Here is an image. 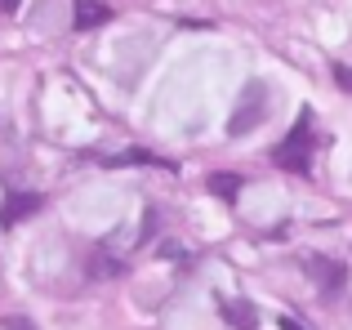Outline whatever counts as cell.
Returning <instances> with one entry per match:
<instances>
[{
  "label": "cell",
  "mask_w": 352,
  "mask_h": 330,
  "mask_svg": "<svg viewBox=\"0 0 352 330\" xmlns=\"http://www.w3.org/2000/svg\"><path fill=\"white\" fill-rule=\"evenodd\" d=\"M41 206H45L41 192H9L5 206H0V228H14V223H23V219H32Z\"/></svg>",
  "instance_id": "cell-4"
},
{
  "label": "cell",
  "mask_w": 352,
  "mask_h": 330,
  "mask_svg": "<svg viewBox=\"0 0 352 330\" xmlns=\"http://www.w3.org/2000/svg\"><path fill=\"white\" fill-rule=\"evenodd\" d=\"M281 330H308V326H303L299 317H281Z\"/></svg>",
  "instance_id": "cell-9"
},
{
  "label": "cell",
  "mask_w": 352,
  "mask_h": 330,
  "mask_svg": "<svg viewBox=\"0 0 352 330\" xmlns=\"http://www.w3.org/2000/svg\"><path fill=\"white\" fill-rule=\"evenodd\" d=\"M272 161L281 165V170L308 174V165H312V116H308V112H303V116H299V125H294V130L285 134L281 143H276Z\"/></svg>",
  "instance_id": "cell-1"
},
{
  "label": "cell",
  "mask_w": 352,
  "mask_h": 330,
  "mask_svg": "<svg viewBox=\"0 0 352 330\" xmlns=\"http://www.w3.org/2000/svg\"><path fill=\"white\" fill-rule=\"evenodd\" d=\"M219 313H223V322L232 330H254L258 326L254 304H245V299H219Z\"/></svg>",
  "instance_id": "cell-6"
},
{
  "label": "cell",
  "mask_w": 352,
  "mask_h": 330,
  "mask_svg": "<svg viewBox=\"0 0 352 330\" xmlns=\"http://www.w3.org/2000/svg\"><path fill=\"white\" fill-rule=\"evenodd\" d=\"M107 18H112V5H103V0H76V5H72V27H76V32H94Z\"/></svg>",
  "instance_id": "cell-5"
},
{
  "label": "cell",
  "mask_w": 352,
  "mask_h": 330,
  "mask_svg": "<svg viewBox=\"0 0 352 330\" xmlns=\"http://www.w3.org/2000/svg\"><path fill=\"white\" fill-rule=\"evenodd\" d=\"M0 14H18V0H0Z\"/></svg>",
  "instance_id": "cell-11"
},
{
  "label": "cell",
  "mask_w": 352,
  "mask_h": 330,
  "mask_svg": "<svg viewBox=\"0 0 352 330\" xmlns=\"http://www.w3.org/2000/svg\"><path fill=\"white\" fill-rule=\"evenodd\" d=\"M210 192H214V197H223V201H236L241 179H236V174H210Z\"/></svg>",
  "instance_id": "cell-7"
},
{
  "label": "cell",
  "mask_w": 352,
  "mask_h": 330,
  "mask_svg": "<svg viewBox=\"0 0 352 330\" xmlns=\"http://www.w3.org/2000/svg\"><path fill=\"white\" fill-rule=\"evenodd\" d=\"M303 268H308V277L321 286V295L326 299H339L348 286V268L339 259H321V254H303Z\"/></svg>",
  "instance_id": "cell-3"
},
{
  "label": "cell",
  "mask_w": 352,
  "mask_h": 330,
  "mask_svg": "<svg viewBox=\"0 0 352 330\" xmlns=\"http://www.w3.org/2000/svg\"><path fill=\"white\" fill-rule=\"evenodd\" d=\"M0 326H5V330H32V326L23 322V317H9V322H0Z\"/></svg>",
  "instance_id": "cell-10"
},
{
  "label": "cell",
  "mask_w": 352,
  "mask_h": 330,
  "mask_svg": "<svg viewBox=\"0 0 352 330\" xmlns=\"http://www.w3.org/2000/svg\"><path fill=\"white\" fill-rule=\"evenodd\" d=\"M0 286H5V281H0Z\"/></svg>",
  "instance_id": "cell-12"
},
{
  "label": "cell",
  "mask_w": 352,
  "mask_h": 330,
  "mask_svg": "<svg viewBox=\"0 0 352 330\" xmlns=\"http://www.w3.org/2000/svg\"><path fill=\"white\" fill-rule=\"evenodd\" d=\"M263 116H267V85H263V80H250V85L241 89V103H236L232 121H228V130H232V134H250L254 125H263Z\"/></svg>",
  "instance_id": "cell-2"
},
{
  "label": "cell",
  "mask_w": 352,
  "mask_h": 330,
  "mask_svg": "<svg viewBox=\"0 0 352 330\" xmlns=\"http://www.w3.org/2000/svg\"><path fill=\"white\" fill-rule=\"evenodd\" d=\"M335 80H339V89L352 94V67H335Z\"/></svg>",
  "instance_id": "cell-8"
}]
</instances>
